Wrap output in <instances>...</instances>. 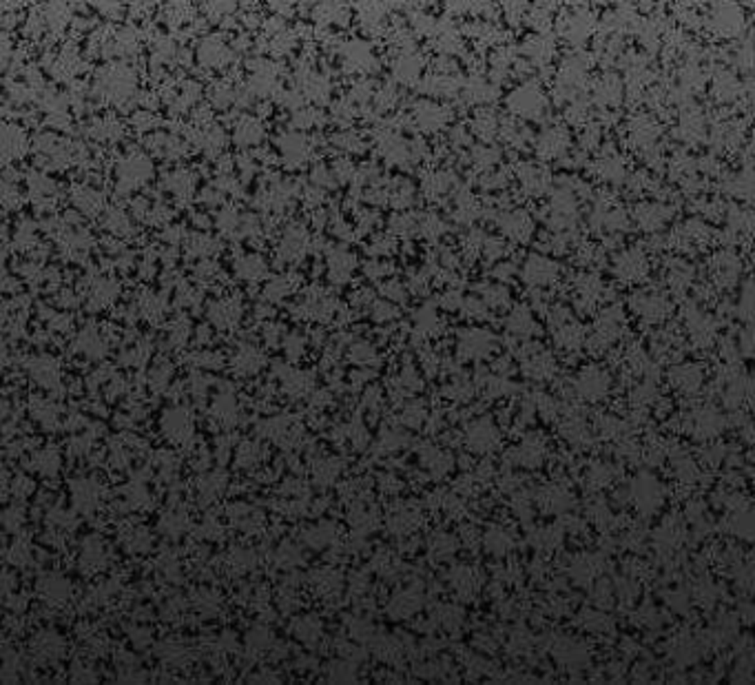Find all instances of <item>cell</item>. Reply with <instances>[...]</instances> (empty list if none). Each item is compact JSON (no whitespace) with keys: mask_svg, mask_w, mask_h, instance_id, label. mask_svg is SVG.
I'll use <instances>...</instances> for the list:
<instances>
[{"mask_svg":"<svg viewBox=\"0 0 755 685\" xmlns=\"http://www.w3.org/2000/svg\"><path fill=\"white\" fill-rule=\"evenodd\" d=\"M632 499L640 512H654L662 501V490L654 477H638L632 484Z\"/></svg>","mask_w":755,"mask_h":685,"instance_id":"1","label":"cell"},{"mask_svg":"<svg viewBox=\"0 0 755 685\" xmlns=\"http://www.w3.org/2000/svg\"><path fill=\"white\" fill-rule=\"evenodd\" d=\"M607 389H609V375L594 366L585 369L576 379V393H580L587 399H600L607 393Z\"/></svg>","mask_w":755,"mask_h":685,"instance_id":"2","label":"cell"},{"mask_svg":"<svg viewBox=\"0 0 755 685\" xmlns=\"http://www.w3.org/2000/svg\"><path fill=\"white\" fill-rule=\"evenodd\" d=\"M467 446L474 453H490L499 446V433L487 419L474 421L467 428Z\"/></svg>","mask_w":755,"mask_h":685,"instance_id":"3","label":"cell"},{"mask_svg":"<svg viewBox=\"0 0 755 685\" xmlns=\"http://www.w3.org/2000/svg\"><path fill=\"white\" fill-rule=\"evenodd\" d=\"M722 426H724V419L716 411L704 409V411H698L691 419H689L686 431L698 439H711L722 431Z\"/></svg>","mask_w":755,"mask_h":685,"instance_id":"4","label":"cell"},{"mask_svg":"<svg viewBox=\"0 0 755 685\" xmlns=\"http://www.w3.org/2000/svg\"><path fill=\"white\" fill-rule=\"evenodd\" d=\"M492 349V337L483 331H465L461 337V357H483Z\"/></svg>","mask_w":755,"mask_h":685,"instance_id":"5","label":"cell"},{"mask_svg":"<svg viewBox=\"0 0 755 685\" xmlns=\"http://www.w3.org/2000/svg\"><path fill=\"white\" fill-rule=\"evenodd\" d=\"M554 652H556L558 661L567 663V666H580V663L587 661V648L576 639H560Z\"/></svg>","mask_w":755,"mask_h":685,"instance_id":"6","label":"cell"},{"mask_svg":"<svg viewBox=\"0 0 755 685\" xmlns=\"http://www.w3.org/2000/svg\"><path fill=\"white\" fill-rule=\"evenodd\" d=\"M669 379H672V384L676 389H680L684 393H694L700 386L702 373L698 371V366L686 364V366H678V369H674L672 373H669Z\"/></svg>","mask_w":755,"mask_h":685,"instance_id":"7","label":"cell"},{"mask_svg":"<svg viewBox=\"0 0 755 685\" xmlns=\"http://www.w3.org/2000/svg\"><path fill=\"white\" fill-rule=\"evenodd\" d=\"M514 455H516V461H519V464L534 468V466L541 464L543 457H545V444L538 437H529V439L523 441L521 448H516Z\"/></svg>","mask_w":755,"mask_h":685,"instance_id":"8","label":"cell"},{"mask_svg":"<svg viewBox=\"0 0 755 685\" xmlns=\"http://www.w3.org/2000/svg\"><path fill=\"white\" fill-rule=\"evenodd\" d=\"M541 506L547 510V512H563L572 506V497L569 492L565 488L560 486H549L545 490H541Z\"/></svg>","mask_w":755,"mask_h":685,"instance_id":"9","label":"cell"},{"mask_svg":"<svg viewBox=\"0 0 755 685\" xmlns=\"http://www.w3.org/2000/svg\"><path fill=\"white\" fill-rule=\"evenodd\" d=\"M529 377L534 379H547L552 373H554V359L549 353H541L536 351L529 355V359L525 361V369H523Z\"/></svg>","mask_w":755,"mask_h":685,"instance_id":"10","label":"cell"},{"mask_svg":"<svg viewBox=\"0 0 755 685\" xmlns=\"http://www.w3.org/2000/svg\"><path fill=\"white\" fill-rule=\"evenodd\" d=\"M419 594L415 592V590H405V592H401L399 596H395V601L390 604V608H387V612H390L395 619H403V616H407V614H412L417 608H419Z\"/></svg>","mask_w":755,"mask_h":685,"instance_id":"11","label":"cell"},{"mask_svg":"<svg viewBox=\"0 0 755 685\" xmlns=\"http://www.w3.org/2000/svg\"><path fill=\"white\" fill-rule=\"evenodd\" d=\"M600 566H602L600 556H596V554H585V556H580V559L572 566V574L576 576L580 584H587V581H592L594 576L598 574Z\"/></svg>","mask_w":755,"mask_h":685,"instance_id":"12","label":"cell"},{"mask_svg":"<svg viewBox=\"0 0 755 685\" xmlns=\"http://www.w3.org/2000/svg\"><path fill=\"white\" fill-rule=\"evenodd\" d=\"M452 579H455L452 584H455V588H457V592L461 596H472L474 592H477L479 579H477V574H474L472 568L459 566L457 570H452Z\"/></svg>","mask_w":755,"mask_h":685,"instance_id":"13","label":"cell"},{"mask_svg":"<svg viewBox=\"0 0 755 685\" xmlns=\"http://www.w3.org/2000/svg\"><path fill=\"white\" fill-rule=\"evenodd\" d=\"M423 464H425L430 470H432L437 477H443L447 470H450V466H452V459H450L445 453L437 451V448L425 446V448H423Z\"/></svg>","mask_w":755,"mask_h":685,"instance_id":"14","label":"cell"},{"mask_svg":"<svg viewBox=\"0 0 755 685\" xmlns=\"http://www.w3.org/2000/svg\"><path fill=\"white\" fill-rule=\"evenodd\" d=\"M419 521V515L412 510H397L390 515V519H387V528H390L395 534H405L410 530H415Z\"/></svg>","mask_w":755,"mask_h":685,"instance_id":"15","label":"cell"},{"mask_svg":"<svg viewBox=\"0 0 755 685\" xmlns=\"http://www.w3.org/2000/svg\"><path fill=\"white\" fill-rule=\"evenodd\" d=\"M689 333H691L698 346H709L714 341L716 324H711L704 317H698V322H689Z\"/></svg>","mask_w":755,"mask_h":685,"instance_id":"16","label":"cell"},{"mask_svg":"<svg viewBox=\"0 0 755 685\" xmlns=\"http://www.w3.org/2000/svg\"><path fill=\"white\" fill-rule=\"evenodd\" d=\"M507 329H510L514 335H529V333L536 329V324H534L532 315H529L525 309H516V311L512 313V317L507 319Z\"/></svg>","mask_w":755,"mask_h":685,"instance_id":"17","label":"cell"},{"mask_svg":"<svg viewBox=\"0 0 755 685\" xmlns=\"http://www.w3.org/2000/svg\"><path fill=\"white\" fill-rule=\"evenodd\" d=\"M556 341H558V346L574 351V349H578V344L582 341V329L578 324H560Z\"/></svg>","mask_w":755,"mask_h":685,"instance_id":"18","label":"cell"},{"mask_svg":"<svg viewBox=\"0 0 755 685\" xmlns=\"http://www.w3.org/2000/svg\"><path fill=\"white\" fill-rule=\"evenodd\" d=\"M377 521H379L377 512L365 510V508H359V510H355L353 515H350V524H353V528H355L357 532H368V530H373V528L377 526Z\"/></svg>","mask_w":755,"mask_h":685,"instance_id":"19","label":"cell"},{"mask_svg":"<svg viewBox=\"0 0 755 685\" xmlns=\"http://www.w3.org/2000/svg\"><path fill=\"white\" fill-rule=\"evenodd\" d=\"M512 546V539L510 534L501 528H492L487 532V548L494 552V554H505Z\"/></svg>","mask_w":755,"mask_h":685,"instance_id":"20","label":"cell"},{"mask_svg":"<svg viewBox=\"0 0 755 685\" xmlns=\"http://www.w3.org/2000/svg\"><path fill=\"white\" fill-rule=\"evenodd\" d=\"M350 359L355 364H375L377 361V353L370 344L365 341H357V344L350 346Z\"/></svg>","mask_w":755,"mask_h":685,"instance_id":"21","label":"cell"},{"mask_svg":"<svg viewBox=\"0 0 755 685\" xmlns=\"http://www.w3.org/2000/svg\"><path fill=\"white\" fill-rule=\"evenodd\" d=\"M560 431H563V435H565L569 441H582V439L587 437L585 421H582V419H576V417L567 419V421L563 424V428H560Z\"/></svg>","mask_w":755,"mask_h":685,"instance_id":"22","label":"cell"},{"mask_svg":"<svg viewBox=\"0 0 755 685\" xmlns=\"http://www.w3.org/2000/svg\"><path fill=\"white\" fill-rule=\"evenodd\" d=\"M674 466H676L678 477H682V479H686V481L696 479V475H698L696 464L691 461V457H686V455H676V457H674Z\"/></svg>","mask_w":755,"mask_h":685,"instance_id":"23","label":"cell"},{"mask_svg":"<svg viewBox=\"0 0 755 685\" xmlns=\"http://www.w3.org/2000/svg\"><path fill=\"white\" fill-rule=\"evenodd\" d=\"M587 481H589V486H596V488L609 484V481H612V468L605 466V464L592 466V470L587 473Z\"/></svg>","mask_w":755,"mask_h":685,"instance_id":"24","label":"cell"},{"mask_svg":"<svg viewBox=\"0 0 755 685\" xmlns=\"http://www.w3.org/2000/svg\"><path fill=\"white\" fill-rule=\"evenodd\" d=\"M339 470H341V464H339V461L323 459V461L319 464V468H317V479H319V484L326 486V484L335 481V477L339 475Z\"/></svg>","mask_w":755,"mask_h":685,"instance_id":"25","label":"cell"},{"mask_svg":"<svg viewBox=\"0 0 755 685\" xmlns=\"http://www.w3.org/2000/svg\"><path fill=\"white\" fill-rule=\"evenodd\" d=\"M636 311L649 319H660L664 311H669V306H664L660 299H644V304H636Z\"/></svg>","mask_w":755,"mask_h":685,"instance_id":"26","label":"cell"},{"mask_svg":"<svg viewBox=\"0 0 755 685\" xmlns=\"http://www.w3.org/2000/svg\"><path fill=\"white\" fill-rule=\"evenodd\" d=\"M455 548H457V544H455V539H452V537H447V534H437V537L432 539V554H437V559H441V556H447V554H452V552H455Z\"/></svg>","mask_w":755,"mask_h":685,"instance_id":"27","label":"cell"},{"mask_svg":"<svg viewBox=\"0 0 755 685\" xmlns=\"http://www.w3.org/2000/svg\"><path fill=\"white\" fill-rule=\"evenodd\" d=\"M580 624L582 626H585L587 630H596V632H600V630H607L612 624H609V621L605 619V616H602V614H596V612H582V619H580Z\"/></svg>","mask_w":755,"mask_h":685,"instance_id":"28","label":"cell"},{"mask_svg":"<svg viewBox=\"0 0 755 685\" xmlns=\"http://www.w3.org/2000/svg\"><path fill=\"white\" fill-rule=\"evenodd\" d=\"M423 419H425V411H423V406H419V404L405 406V411L401 415V421H405L407 426H421Z\"/></svg>","mask_w":755,"mask_h":685,"instance_id":"29","label":"cell"},{"mask_svg":"<svg viewBox=\"0 0 755 685\" xmlns=\"http://www.w3.org/2000/svg\"><path fill=\"white\" fill-rule=\"evenodd\" d=\"M656 397H658V391H656V386H652V384H644V386H640V389L632 395V399H634L636 406H644V404L654 401Z\"/></svg>","mask_w":755,"mask_h":685,"instance_id":"30","label":"cell"},{"mask_svg":"<svg viewBox=\"0 0 755 685\" xmlns=\"http://www.w3.org/2000/svg\"><path fill=\"white\" fill-rule=\"evenodd\" d=\"M560 541V530H554V528H547L543 532H538V546H545V548H554L556 544Z\"/></svg>","mask_w":755,"mask_h":685,"instance_id":"31","label":"cell"},{"mask_svg":"<svg viewBox=\"0 0 755 685\" xmlns=\"http://www.w3.org/2000/svg\"><path fill=\"white\" fill-rule=\"evenodd\" d=\"M510 386H512L510 381L499 379V377H496V379H487V395H492V397L505 395V393H510Z\"/></svg>","mask_w":755,"mask_h":685,"instance_id":"32","label":"cell"},{"mask_svg":"<svg viewBox=\"0 0 755 685\" xmlns=\"http://www.w3.org/2000/svg\"><path fill=\"white\" fill-rule=\"evenodd\" d=\"M403 433H399V431H387L385 435H383V446L385 448H390V451H392V448H399L401 444H403Z\"/></svg>","mask_w":755,"mask_h":685,"instance_id":"33","label":"cell"},{"mask_svg":"<svg viewBox=\"0 0 755 685\" xmlns=\"http://www.w3.org/2000/svg\"><path fill=\"white\" fill-rule=\"evenodd\" d=\"M397 313L390 309V306H385V304H379L377 309H375V319H379V322H383V319H390V317H395Z\"/></svg>","mask_w":755,"mask_h":685,"instance_id":"34","label":"cell"}]
</instances>
